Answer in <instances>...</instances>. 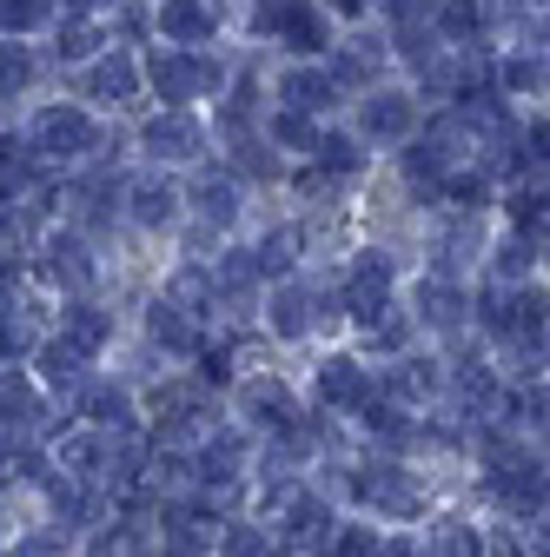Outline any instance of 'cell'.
Wrapping results in <instances>:
<instances>
[{
	"label": "cell",
	"instance_id": "1",
	"mask_svg": "<svg viewBox=\"0 0 550 557\" xmlns=\"http://www.w3.org/2000/svg\"><path fill=\"white\" fill-rule=\"evenodd\" d=\"M346 484H352L359 505H372V511H385V518H418V511H425V498H418V484H411L404 465H359Z\"/></svg>",
	"mask_w": 550,
	"mask_h": 557
},
{
	"label": "cell",
	"instance_id": "2",
	"mask_svg": "<svg viewBox=\"0 0 550 557\" xmlns=\"http://www.w3.org/2000/svg\"><path fill=\"white\" fill-rule=\"evenodd\" d=\"M272 524H279V544H286V550H325V537H332V505L299 484V492L279 505V518H272Z\"/></svg>",
	"mask_w": 550,
	"mask_h": 557
},
{
	"label": "cell",
	"instance_id": "3",
	"mask_svg": "<svg viewBox=\"0 0 550 557\" xmlns=\"http://www.w3.org/2000/svg\"><path fill=\"white\" fill-rule=\"evenodd\" d=\"M100 147V133L80 107H47L34 120V153H53V160H74V153H93Z\"/></svg>",
	"mask_w": 550,
	"mask_h": 557
},
{
	"label": "cell",
	"instance_id": "4",
	"mask_svg": "<svg viewBox=\"0 0 550 557\" xmlns=\"http://www.w3.org/2000/svg\"><path fill=\"white\" fill-rule=\"evenodd\" d=\"M147 81H153L166 100H192V94H205V87H220V66H213V60H192V53H179V47H166V53L147 60Z\"/></svg>",
	"mask_w": 550,
	"mask_h": 557
},
{
	"label": "cell",
	"instance_id": "5",
	"mask_svg": "<svg viewBox=\"0 0 550 557\" xmlns=\"http://www.w3.org/2000/svg\"><path fill=\"white\" fill-rule=\"evenodd\" d=\"M385 299H391V259L385 252H365L352 265V278H346V293H338V306H346L352 319H365V325H378Z\"/></svg>",
	"mask_w": 550,
	"mask_h": 557
},
{
	"label": "cell",
	"instance_id": "6",
	"mask_svg": "<svg viewBox=\"0 0 550 557\" xmlns=\"http://www.w3.org/2000/svg\"><path fill=\"white\" fill-rule=\"evenodd\" d=\"M259 27H265V34H279V40H286V47H299V53H325V47H332L325 14H318V8H305V0L265 8V14H259Z\"/></svg>",
	"mask_w": 550,
	"mask_h": 557
},
{
	"label": "cell",
	"instance_id": "7",
	"mask_svg": "<svg viewBox=\"0 0 550 557\" xmlns=\"http://www.w3.org/2000/svg\"><path fill=\"white\" fill-rule=\"evenodd\" d=\"M372 398H378V385H372V372H365L359 359H325V366H318V405L359 411V405H372Z\"/></svg>",
	"mask_w": 550,
	"mask_h": 557
},
{
	"label": "cell",
	"instance_id": "8",
	"mask_svg": "<svg viewBox=\"0 0 550 557\" xmlns=\"http://www.w3.org/2000/svg\"><path fill=\"white\" fill-rule=\"evenodd\" d=\"M47 418V405H40V392H34V379L27 372H0V438H27L34 425Z\"/></svg>",
	"mask_w": 550,
	"mask_h": 557
},
{
	"label": "cell",
	"instance_id": "9",
	"mask_svg": "<svg viewBox=\"0 0 550 557\" xmlns=\"http://www.w3.org/2000/svg\"><path fill=\"white\" fill-rule=\"evenodd\" d=\"M239 405H246V418H252L259 432H299V398L279 379H252L239 392Z\"/></svg>",
	"mask_w": 550,
	"mask_h": 557
},
{
	"label": "cell",
	"instance_id": "10",
	"mask_svg": "<svg viewBox=\"0 0 550 557\" xmlns=\"http://www.w3.org/2000/svg\"><path fill=\"white\" fill-rule=\"evenodd\" d=\"M140 147H147V153H160V160H192V153L205 147V133H199L186 113H160V120H147V126H140Z\"/></svg>",
	"mask_w": 550,
	"mask_h": 557
},
{
	"label": "cell",
	"instance_id": "11",
	"mask_svg": "<svg viewBox=\"0 0 550 557\" xmlns=\"http://www.w3.org/2000/svg\"><path fill=\"white\" fill-rule=\"evenodd\" d=\"M160 34L186 53V47H199L205 34H213V8H205V0H166V8H160Z\"/></svg>",
	"mask_w": 550,
	"mask_h": 557
},
{
	"label": "cell",
	"instance_id": "12",
	"mask_svg": "<svg viewBox=\"0 0 550 557\" xmlns=\"http://www.w3.org/2000/svg\"><path fill=\"white\" fill-rule=\"evenodd\" d=\"M40 385H53V392H66V398H80V392H87V359H80L66 338L40 345Z\"/></svg>",
	"mask_w": 550,
	"mask_h": 557
},
{
	"label": "cell",
	"instance_id": "13",
	"mask_svg": "<svg viewBox=\"0 0 550 557\" xmlns=\"http://www.w3.org/2000/svg\"><path fill=\"white\" fill-rule=\"evenodd\" d=\"M438 385H445V379H438L425 359H398V366L385 372V398H391V405H425Z\"/></svg>",
	"mask_w": 550,
	"mask_h": 557
},
{
	"label": "cell",
	"instance_id": "14",
	"mask_svg": "<svg viewBox=\"0 0 550 557\" xmlns=\"http://www.w3.org/2000/svg\"><path fill=\"white\" fill-rule=\"evenodd\" d=\"M279 94H286V100H292V113L305 120V113H318V107H332V94H338V87H332V81L318 74V66H292V74L279 81Z\"/></svg>",
	"mask_w": 550,
	"mask_h": 557
},
{
	"label": "cell",
	"instance_id": "15",
	"mask_svg": "<svg viewBox=\"0 0 550 557\" xmlns=\"http://www.w3.org/2000/svg\"><path fill=\"white\" fill-rule=\"evenodd\" d=\"M60 325H66V345H74V352H80V359H93V352H100V345L113 338V319H107L100 306H74V312H66Z\"/></svg>",
	"mask_w": 550,
	"mask_h": 557
},
{
	"label": "cell",
	"instance_id": "16",
	"mask_svg": "<svg viewBox=\"0 0 550 557\" xmlns=\"http://www.w3.org/2000/svg\"><path fill=\"white\" fill-rule=\"evenodd\" d=\"M411 120H418V113H411L404 94H372V100H365V133H378V139H404Z\"/></svg>",
	"mask_w": 550,
	"mask_h": 557
},
{
	"label": "cell",
	"instance_id": "17",
	"mask_svg": "<svg viewBox=\"0 0 550 557\" xmlns=\"http://www.w3.org/2000/svg\"><path fill=\"white\" fill-rule=\"evenodd\" d=\"M179 213V193L166 180H133V220L140 226H166Z\"/></svg>",
	"mask_w": 550,
	"mask_h": 557
},
{
	"label": "cell",
	"instance_id": "18",
	"mask_svg": "<svg viewBox=\"0 0 550 557\" xmlns=\"http://www.w3.org/2000/svg\"><path fill=\"white\" fill-rule=\"evenodd\" d=\"M133 87H140V66H133L126 53H113V60H100L93 74H87V94L93 100H126Z\"/></svg>",
	"mask_w": 550,
	"mask_h": 557
},
{
	"label": "cell",
	"instance_id": "19",
	"mask_svg": "<svg viewBox=\"0 0 550 557\" xmlns=\"http://www.w3.org/2000/svg\"><path fill=\"white\" fill-rule=\"evenodd\" d=\"M213 550L220 557H272V524H220Z\"/></svg>",
	"mask_w": 550,
	"mask_h": 557
},
{
	"label": "cell",
	"instance_id": "20",
	"mask_svg": "<svg viewBox=\"0 0 550 557\" xmlns=\"http://www.w3.org/2000/svg\"><path fill=\"white\" fill-rule=\"evenodd\" d=\"M147 325H153V338H160V345H173V352H192V345H199V332H192L186 306H173V299H160Z\"/></svg>",
	"mask_w": 550,
	"mask_h": 557
},
{
	"label": "cell",
	"instance_id": "21",
	"mask_svg": "<svg viewBox=\"0 0 550 557\" xmlns=\"http://www.w3.org/2000/svg\"><path fill=\"white\" fill-rule=\"evenodd\" d=\"M378 524H332V537H325V550L318 557H378Z\"/></svg>",
	"mask_w": 550,
	"mask_h": 557
},
{
	"label": "cell",
	"instance_id": "22",
	"mask_svg": "<svg viewBox=\"0 0 550 557\" xmlns=\"http://www.w3.org/2000/svg\"><path fill=\"white\" fill-rule=\"evenodd\" d=\"M47 272H53V278H66V286H87V278H93V265H87L80 239H53V246H47Z\"/></svg>",
	"mask_w": 550,
	"mask_h": 557
},
{
	"label": "cell",
	"instance_id": "23",
	"mask_svg": "<svg viewBox=\"0 0 550 557\" xmlns=\"http://www.w3.org/2000/svg\"><path fill=\"white\" fill-rule=\"evenodd\" d=\"M418 306H425V319H432V325H458V319H464V299H458L451 278H432V286L418 293Z\"/></svg>",
	"mask_w": 550,
	"mask_h": 557
},
{
	"label": "cell",
	"instance_id": "24",
	"mask_svg": "<svg viewBox=\"0 0 550 557\" xmlns=\"http://www.w3.org/2000/svg\"><path fill=\"white\" fill-rule=\"evenodd\" d=\"M312 153H318L325 173H359V139H346V133H318Z\"/></svg>",
	"mask_w": 550,
	"mask_h": 557
},
{
	"label": "cell",
	"instance_id": "25",
	"mask_svg": "<svg viewBox=\"0 0 550 557\" xmlns=\"http://www.w3.org/2000/svg\"><path fill=\"white\" fill-rule=\"evenodd\" d=\"M192 199H199L205 220H233V213H239V186H233V180H199Z\"/></svg>",
	"mask_w": 550,
	"mask_h": 557
},
{
	"label": "cell",
	"instance_id": "26",
	"mask_svg": "<svg viewBox=\"0 0 550 557\" xmlns=\"http://www.w3.org/2000/svg\"><path fill=\"white\" fill-rule=\"evenodd\" d=\"M305 312H312V299H305L299 286H286L279 299H272V332H279V338H299V332H305Z\"/></svg>",
	"mask_w": 550,
	"mask_h": 557
},
{
	"label": "cell",
	"instance_id": "27",
	"mask_svg": "<svg viewBox=\"0 0 550 557\" xmlns=\"http://www.w3.org/2000/svg\"><path fill=\"white\" fill-rule=\"evenodd\" d=\"M325 81H332V87H338V81H346V87H365V81H372V47H346V53L332 60Z\"/></svg>",
	"mask_w": 550,
	"mask_h": 557
},
{
	"label": "cell",
	"instance_id": "28",
	"mask_svg": "<svg viewBox=\"0 0 550 557\" xmlns=\"http://www.w3.org/2000/svg\"><path fill=\"white\" fill-rule=\"evenodd\" d=\"M47 21V0H0V34H27Z\"/></svg>",
	"mask_w": 550,
	"mask_h": 557
},
{
	"label": "cell",
	"instance_id": "29",
	"mask_svg": "<svg viewBox=\"0 0 550 557\" xmlns=\"http://www.w3.org/2000/svg\"><path fill=\"white\" fill-rule=\"evenodd\" d=\"M93 47H100V27H93V21H80V14H74V21L60 27V60H87Z\"/></svg>",
	"mask_w": 550,
	"mask_h": 557
},
{
	"label": "cell",
	"instance_id": "30",
	"mask_svg": "<svg viewBox=\"0 0 550 557\" xmlns=\"http://www.w3.org/2000/svg\"><path fill=\"white\" fill-rule=\"evenodd\" d=\"M252 278H259V272H252V252H226V259L213 265V293H220V286H226V293H246Z\"/></svg>",
	"mask_w": 550,
	"mask_h": 557
},
{
	"label": "cell",
	"instance_id": "31",
	"mask_svg": "<svg viewBox=\"0 0 550 557\" xmlns=\"http://www.w3.org/2000/svg\"><path fill=\"white\" fill-rule=\"evenodd\" d=\"M27 74H34V60H27L21 47H0V94H21Z\"/></svg>",
	"mask_w": 550,
	"mask_h": 557
},
{
	"label": "cell",
	"instance_id": "32",
	"mask_svg": "<svg viewBox=\"0 0 550 557\" xmlns=\"http://www.w3.org/2000/svg\"><path fill=\"white\" fill-rule=\"evenodd\" d=\"M292 265V233H272L259 252H252V272H286Z\"/></svg>",
	"mask_w": 550,
	"mask_h": 557
},
{
	"label": "cell",
	"instance_id": "33",
	"mask_svg": "<svg viewBox=\"0 0 550 557\" xmlns=\"http://www.w3.org/2000/svg\"><path fill=\"white\" fill-rule=\"evenodd\" d=\"M477 21H485V14H477V0H445V8H438L445 34H477Z\"/></svg>",
	"mask_w": 550,
	"mask_h": 557
},
{
	"label": "cell",
	"instance_id": "34",
	"mask_svg": "<svg viewBox=\"0 0 550 557\" xmlns=\"http://www.w3.org/2000/svg\"><path fill=\"white\" fill-rule=\"evenodd\" d=\"M504 87H511V94H537V87H543V60H511V66H504Z\"/></svg>",
	"mask_w": 550,
	"mask_h": 557
},
{
	"label": "cell",
	"instance_id": "35",
	"mask_svg": "<svg viewBox=\"0 0 550 557\" xmlns=\"http://www.w3.org/2000/svg\"><path fill=\"white\" fill-rule=\"evenodd\" d=\"M385 14H391V21H404V27H418V21H432V14H438V0H385Z\"/></svg>",
	"mask_w": 550,
	"mask_h": 557
},
{
	"label": "cell",
	"instance_id": "36",
	"mask_svg": "<svg viewBox=\"0 0 550 557\" xmlns=\"http://www.w3.org/2000/svg\"><path fill=\"white\" fill-rule=\"evenodd\" d=\"M205 385H233V352L220 345V352H205V366H199V392Z\"/></svg>",
	"mask_w": 550,
	"mask_h": 557
},
{
	"label": "cell",
	"instance_id": "37",
	"mask_svg": "<svg viewBox=\"0 0 550 557\" xmlns=\"http://www.w3.org/2000/svg\"><path fill=\"white\" fill-rule=\"evenodd\" d=\"M404 173H411V180H445V153H438V147H418V153L404 160Z\"/></svg>",
	"mask_w": 550,
	"mask_h": 557
},
{
	"label": "cell",
	"instance_id": "38",
	"mask_svg": "<svg viewBox=\"0 0 550 557\" xmlns=\"http://www.w3.org/2000/svg\"><path fill=\"white\" fill-rule=\"evenodd\" d=\"M272 139H286V147H312V126L299 113H279V120H272Z\"/></svg>",
	"mask_w": 550,
	"mask_h": 557
},
{
	"label": "cell",
	"instance_id": "39",
	"mask_svg": "<svg viewBox=\"0 0 550 557\" xmlns=\"http://www.w3.org/2000/svg\"><path fill=\"white\" fill-rule=\"evenodd\" d=\"M511 213H517V226H524V233H530V226L543 233V199H530V193H517V199H511Z\"/></svg>",
	"mask_w": 550,
	"mask_h": 557
},
{
	"label": "cell",
	"instance_id": "40",
	"mask_svg": "<svg viewBox=\"0 0 550 557\" xmlns=\"http://www.w3.org/2000/svg\"><path fill=\"white\" fill-rule=\"evenodd\" d=\"M21 345H27V338H21V325H14L8 312H0V359H14V352H21Z\"/></svg>",
	"mask_w": 550,
	"mask_h": 557
},
{
	"label": "cell",
	"instance_id": "41",
	"mask_svg": "<svg viewBox=\"0 0 550 557\" xmlns=\"http://www.w3.org/2000/svg\"><path fill=\"white\" fill-rule=\"evenodd\" d=\"M372 332H378V345H385V352H398V345H404V332H411V325H404V319H385V325H372Z\"/></svg>",
	"mask_w": 550,
	"mask_h": 557
},
{
	"label": "cell",
	"instance_id": "42",
	"mask_svg": "<svg viewBox=\"0 0 550 557\" xmlns=\"http://www.w3.org/2000/svg\"><path fill=\"white\" fill-rule=\"evenodd\" d=\"M445 193H451V199H477V193H485V180H477V173H458Z\"/></svg>",
	"mask_w": 550,
	"mask_h": 557
},
{
	"label": "cell",
	"instance_id": "43",
	"mask_svg": "<svg viewBox=\"0 0 550 557\" xmlns=\"http://www.w3.org/2000/svg\"><path fill=\"white\" fill-rule=\"evenodd\" d=\"M239 166H246V173H259V180L272 173V160H265V147H239Z\"/></svg>",
	"mask_w": 550,
	"mask_h": 557
},
{
	"label": "cell",
	"instance_id": "44",
	"mask_svg": "<svg viewBox=\"0 0 550 557\" xmlns=\"http://www.w3.org/2000/svg\"><path fill=\"white\" fill-rule=\"evenodd\" d=\"M325 8H332V14H365L372 0H325Z\"/></svg>",
	"mask_w": 550,
	"mask_h": 557
},
{
	"label": "cell",
	"instance_id": "45",
	"mask_svg": "<svg viewBox=\"0 0 550 557\" xmlns=\"http://www.w3.org/2000/svg\"><path fill=\"white\" fill-rule=\"evenodd\" d=\"M418 557H445V550H438V544H432V550H418Z\"/></svg>",
	"mask_w": 550,
	"mask_h": 557
}]
</instances>
